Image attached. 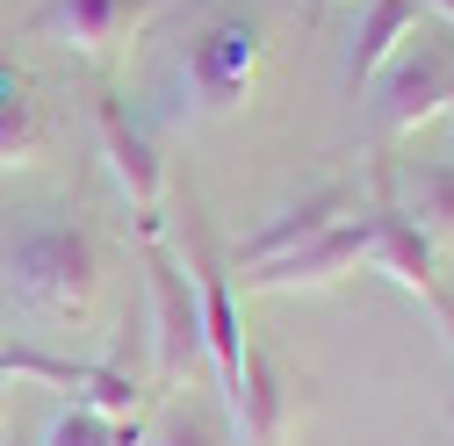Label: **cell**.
Masks as SVG:
<instances>
[{
	"mask_svg": "<svg viewBox=\"0 0 454 446\" xmlns=\"http://www.w3.org/2000/svg\"><path fill=\"white\" fill-rule=\"evenodd\" d=\"M145 446H231V418L209 396H174L145 425Z\"/></svg>",
	"mask_w": 454,
	"mask_h": 446,
	"instance_id": "15",
	"label": "cell"
},
{
	"mask_svg": "<svg viewBox=\"0 0 454 446\" xmlns=\"http://www.w3.org/2000/svg\"><path fill=\"white\" fill-rule=\"evenodd\" d=\"M188 273H195V296H202V353L216 374V404L223 418H239L246 396V324H239V288H231V259L209 238V223L188 216Z\"/></svg>",
	"mask_w": 454,
	"mask_h": 446,
	"instance_id": "3",
	"label": "cell"
},
{
	"mask_svg": "<svg viewBox=\"0 0 454 446\" xmlns=\"http://www.w3.org/2000/svg\"><path fill=\"white\" fill-rule=\"evenodd\" d=\"M289 425H296L289 367L267 346H246V396H239V418H231V446H289Z\"/></svg>",
	"mask_w": 454,
	"mask_h": 446,
	"instance_id": "11",
	"label": "cell"
},
{
	"mask_svg": "<svg viewBox=\"0 0 454 446\" xmlns=\"http://www.w3.org/2000/svg\"><path fill=\"white\" fill-rule=\"evenodd\" d=\"M419 29H426V0H368V15H361V29H354V50H347V94H368L375 73H382Z\"/></svg>",
	"mask_w": 454,
	"mask_h": 446,
	"instance_id": "12",
	"label": "cell"
},
{
	"mask_svg": "<svg viewBox=\"0 0 454 446\" xmlns=\"http://www.w3.org/2000/svg\"><path fill=\"white\" fill-rule=\"evenodd\" d=\"M339 216H354V188L347 181H317L310 195H296V202H281L253 238H239V266L253 273V266H267V259H281V252H296L303 238H317V231H332Z\"/></svg>",
	"mask_w": 454,
	"mask_h": 446,
	"instance_id": "10",
	"label": "cell"
},
{
	"mask_svg": "<svg viewBox=\"0 0 454 446\" xmlns=\"http://www.w3.org/2000/svg\"><path fill=\"white\" fill-rule=\"evenodd\" d=\"M145 303H152V374L174 388L209 353H202V296H195V273L166 252V238L145 245Z\"/></svg>",
	"mask_w": 454,
	"mask_h": 446,
	"instance_id": "5",
	"label": "cell"
},
{
	"mask_svg": "<svg viewBox=\"0 0 454 446\" xmlns=\"http://www.w3.org/2000/svg\"><path fill=\"white\" fill-rule=\"evenodd\" d=\"M36 446H116V425L94 418L87 404H66V411H51V425H43Z\"/></svg>",
	"mask_w": 454,
	"mask_h": 446,
	"instance_id": "17",
	"label": "cell"
},
{
	"mask_svg": "<svg viewBox=\"0 0 454 446\" xmlns=\"http://www.w3.org/2000/svg\"><path fill=\"white\" fill-rule=\"evenodd\" d=\"M0 281L29 317H87V303L101 296V245L87 223L29 209L0 231Z\"/></svg>",
	"mask_w": 454,
	"mask_h": 446,
	"instance_id": "1",
	"label": "cell"
},
{
	"mask_svg": "<svg viewBox=\"0 0 454 446\" xmlns=\"http://www.w3.org/2000/svg\"><path fill=\"white\" fill-rule=\"evenodd\" d=\"M447 339H454V331H447Z\"/></svg>",
	"mask_w": 454,
	"mask_h": 446,
	"instance_id": "21",
	"label": "cell"
},
{
	"mask_svg": "<svg viewBox=\"0 0 454 446\" xmlns=\"http://www.w3.org/2000/svg\"><path fill=\"white\" fill-rule=\"evenodd\" d=\"M389 188H404V209L433 245H454V158H404V165H382Z\"/></svg>",
	"mask_w": 454,
	"mask_h": 446,
	"instance_id": "13",
	"label": "cell"
},
{
	"mask_svg": "<svg viewBox=\"0 0 454 446\" xmlns=\"http://www.w3.org/2000/svg\"><path fill=\"white\" fill-rule=\"evenodd\" d=\"M426 15H447L454 22V0H426Z\"/></svg>",
	"mask_w": 454,
	"mask_h": 446,
	"instance_id": "18",
	"label": "cell"
},
{
	"mask_svg": "<svg viewBox=\"0 0 454 446\" xmlns=\"http://www.w3.org/2000/svg\"><path fill=\"white\" fill-rule=\"evenodd\" d=\"M94 144H101V165H108V181H116V195L130 202V223H137V238L152 245L166 231V158L152 144V130L130 116V101L123 94H94Z\"/></svg>",
	"mask_w": 454,
	"mask_h": 446,
	"instance_id": "4",
	"label": "cell"
},
{
	"mask_svg": "<svg viewBox=\"0 0 454 446\" xmlns=\"http://www.w3.org/2000/svg\"><path fill=\"white\" fill-rule=\"evenodd\" d=\"M368 266L389 273L396 288H411V296L440 317V331H454V296H447V281H440V245L419 231L404 209H396L389 188H382V202H368Z\"/></svg>",
	"mask_w": 454,
	"mask_h": 446,
	"instance_id": "7",
	"label": "cell"
},
{
	"mask_svg": "<svg viewBox=\"0 0 454 446\" xmlns=\"http://www.w3.org/2000/svg\"><path fill=\"white\" fill-rule=\"evenodd\" d=\"M174 0H43L36 29L66 50V58H87V65H108L116 50H130L145 36V22H159Z\"/></svg>",
	"mask_w": 454,
	"mask_h": 446,
	"instance_id": "8",
	"label": "cell"
},
{
	"mask_svg": "<svg viewBox=\"0 0 454 446\" xmlns=\"http://www.w3.org/2000/svg\"><path fill=\"white\" fill-rule=\"evenodd\" d=\"M433 116H454V50L433 36H411L375 73V137H411Z\"/></svg>",
	"mask_w": 454,
	"mask_h": 446,
	"instance_id": "6",
	"label": "cell"
},
{
	"mask_svg": "<svg viewBox=\"0 0 454 446\" xmlns=\"http://www.w3.org/2000/svg\"><path fill=\"white\" fill-rule=\"evenodd\" d=\"M361 266H368V209L339 216L332 231L303 238L296 252L253 266L246 288H260V296H296V288H332V281H347V273H361Z\"/></svg>",
	"mask_w": 454,
	"mask_h": 446,
	"instance_id": "9",
	"label": "cell"
},
{
	"mask_svg": "<svg viewBox=\"0 0 454 446\" xmlns=\"http://www.w3.org/2000/svg\"><path fill=\"white\" fill-rule=\"evenodd\" d=\"M260 58H267L260 15L216 8L188 36V50H181V101H188V116L195 123H216V116H231V108H246V94L260 80Z\"/></svg>",
	"mask_w": 454,
	"mask_h": 446,
	"instance_id": "2",
	"label": "cell"
},
{
	"mask_svg": "<svg viewBox=\"0 0 454 446\" xmlns=\"http://www.w3.org/2000/svg\"><path fill=\"white\" fill-rule=\"evenodd\" d=\"M80 404L94 411V418H137V404H145V388H137V374L130 367H116V360H94L87 367V388H80Z\"/></svg>",
	"mask_w": 454,
	"mask_h": 446,
	"instance_id": "16",
	"label": "cell"
},
{
	"mask_svg": "<svg viewBox=\"0 0 454 446\" xmlns=\"http://www.w3.org/2000/svg\"><path fill=\"white\" fill-rule=\"evenodd\" d=\"M317 8H325V0H317Z\"/></svg>",
	"mask_w": 454,
	"mask_h": 446,
	"instance_id": "20",
	"label": "cell"
},
{
	"mask_svg": "<svg viewBox=\"0 0 454 446\" xmlns=\"http://www.w3.org/2000/svg\"><path fill=\"white\" fill-rule=\"evenodd\" d=\"M0 446H36V439H22V432H8V439H0Z\"/></svg>",
	"mask_w": 454,
	"mask_h": 446,
	"instance_id": "19",
	"label": "cell"
},
{
	"mask_svg": "<svg viewBox=\"0 0 454 446\" xmlns=\"http://www.w3.org/2000/svg\"><path fill=\"white\" fill-rule=\"evenodd\" d=\"M43 144V108H36V87L22 65L0 58V173L8 165H29Z\"/></svg>",
	"mask_w": 454,
	"mask_h": 446,
	"instance_id": "14",
	"label": "cell"
}]
</instances>
